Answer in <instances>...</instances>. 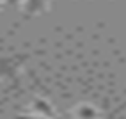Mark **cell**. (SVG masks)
<instances>
[{
  "label": "cell",
  "mask_w": 126,
  "mask_h": 119,
  "mask_svg": "<svg viewBox=\"0 0 126 119\" xmlns=\"http://www.w3.org/2000/svg\"><path fill=\"white\" fill-rule=\"evenodd\" d=\"M9 4H13V5H14V4H18V0H9Z\"/></svg>",
  "instance_id": "cell-3"
},
{
  "label": "cell",
  "mask_w": 126,
  "mask_h": 119,
  "mask_svg": "<svg viewBox=\"0 0 126 119\" xmlns=\"http://www.w3.org/2000/svg\"><path fill=\"white\" fill-rule=\"evenodd\" d=\"M36 108H37V110H41V112H45L46 116H53V110L48 107V103H45V101H41V100H37V101H36Z\"/></svg>",
  "instance_id": "cell-2"
},
{
  "label": "cell",
  "mask_w": 126,
  "mask_h": 119,
  "mask_svg": "<svg viewBox=\"0 0 126 119\" xmlns=\"http://www.w3.org/2000/svg\"><path fill=\"white\" fill-rule=\"evenodd\" d=\"M48 0H29L27 2V9H25V14L27 16H32L39 11H43V7L46 5Z\"/></svg>",
  "instance_id": "cell-1"
}]
</instances>
